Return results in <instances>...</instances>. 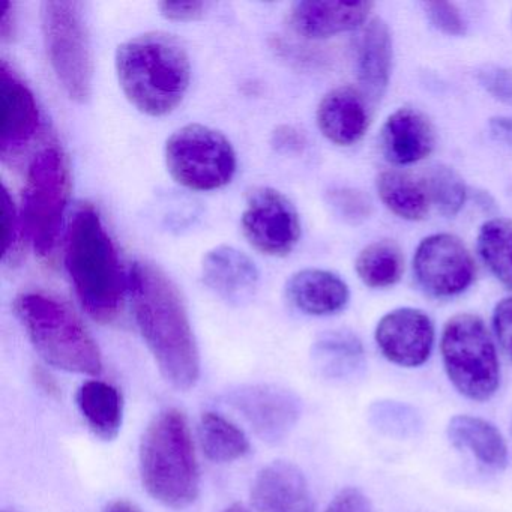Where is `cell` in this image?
<instances>
[{"instance_id": "19", "label": "cell", "mask_w": 512, "mask_h": 512, "mask_svg": "<svg viewBox=\"0 0 512 512\" xmlns=\"http://www.w3.org/2000/svg\"><path fill=\"white\" fill-rule=\"evenodd\" d=\"M251 497L257 512H314L304 473L287 461L262 469L254 479Z\"/></svg>"}, {"instance_id": "43", "label": "cell", "mask_w": 512, "mask_h": 512, "mask_svg": "<svg viewBox=\"0 0 512 512\" xmlns=\"http://www.w3.org/2000/svg\"><path fill=\"white\" fill-rule=\"evenodd\" d=\"M224 512H248V511L242 505H232V506H229V508L224 509Z\"/></svg>"}, {"instance_id": "9", "label": "cell", "mask_w": 512, "mask_h": 512, "mask_svg": "<svg viewBox=\"0 0 512 512\" xmlns=\"http://www.w3.org/2000/svg\"><path fill=\"white\" fill-rule=\"evenodd\" d=\"M167 170L182 187L214 191L230 184L236 173V152L220 131L206 125L179 128L164 148Z\"/></svg>"}, {"instance_id": "30", "label": "cell", "mask_w": 512, "mask_h": 512, "mask_svg": "<svg viewBox=\"0 0 512 512\" xmlns=\"http://www.w3.org/2000/svg\"><path fill=\"white\" fill-rule=\"evenodd\" d=\"M370 422L377 431L389 437L406 439L421 430V416L409 404L400 401H376L370 407Z\"/></svg>"}, {"instance_id": "13", "label": "cell", "mask_w": 512, "mask_h": 512, "mask_svg": "<svg viewBox=\"0 0 512 512\" xmlns=\"http://www.w3.org/2000/svg\"><path fill=\"white\" fill-rule=\"evenodd\" d=\"M230 403L268 442H278L286 437L301 415L298 398L277 386H242L230 394Z\"/></svg>"}, {"instance_id": "12", "label": "cell", "mask_w": 512, "mask_h": 512, "mask_svg": "<svg viewBox=\"0 0 512 512\" xmlns=\"http://www.w3.org/2000/svg\"><path fill=\"white\" fill-rule=\"evenodd\" d=\"M433 320L418 308H397L377 323L374 338L382 355L404 368L421 367L433 352Z\"/></svg>"}, {"instance_id": "4", "label": "cell", "mask_w": 512, "mask_h": 512, "mask_svg": "<svg viewBox=\"0 0 512 512\" xmlns=\"http://www.w3.org/2000/svg\"><path fill=\"white\" fill-rule=\"evenodd\" d=\"M140 475L146 491L169 508H187L199 496V464L187 418L178 409L163 410L146 428Z\"/></svg>"}, {"instance_id": "44", "label": "cell", "mask_w": 512, "mask_h": 512, "mask_svg": "<svg viewBox=\"0 0 512 512\" xmlns=\"http://www.w3.org/2000/svg\"><path fill=\"white\" fill-rule=\"evenodd\" d=\"M511 434H512V422H511Z\"/></svg>"}, {"instance_id": "22", "label": "cell", "mask_w": 512, "mask_h": 512, "mask_svg": "<svg viewBox=\"0 0 512 512\" xmlns=\"http://www.w3.org/2000/svg\"><path fill=\"white\" fill-rule=\"evenodd\" d=\"M446 434L455 448L470 452L487 469L499 472L508 466V445L491 422L457 415L449 421Z\"/></svg>"}, {"instance_id": "3", "label": "cell", "mask_w": 512, "mask_h": 512, "mask_svg": "<svg viewBox=\"0 0 512 512\" xmlns=\"http://www.w3.org/2000/svg\"><path fill=\"white\" fill-rule=\"evenodd\" d=\"M65 266L83 310L95 322H113L128 283L118 250L94 206L83 205L71 220Z\"/></svg>"}, {"instance_id": "29", "label": "cell", "mask_w": 512, "mask_h": 512, "mask_svg": "<svg viewBox=\"0 0 512 512\" xmlns=\"http://www.w3.org/2000/svg\"><path fill=\"white\" fill-rule=\"evenodd\" d=\"M424 187L430 203L446 218L460 214L467 199L463 178L452 167L436 164L425 173Z\"/></svg>"}, {"instance_id": "37", "label": "cell", "mask_w": 512, "mask_h": 512, "mask_svg": "<svg viewBox=\"0 0 512 512\" xmlns=\"http://www.w3.org/2000/svg\"><path fill=\"white\" fill-rule=\"evenodd\" d=\"M326 512H374V508L361 490L344 488L334 497Z\"/></svg>"}, {"instance_id": "40", "label": "cell", "mask_w": 512, "mask_h": 512, "mask_svg": "<svg viewBox=\"0 0 512 512\" xmlns=\"http://www.w3.org/2000/svg\"><path fill=\"white\" fill-rule=\"evenodd\" d=\"M13 4L4 2L2 4V17H0V35L2 40H10L13 37L14 19H13Z\"/></svg>"}, {"instance_id": "6", "label": "cell", "mask_w": 512, "mask_h": 512, "mask_svg": "<svg viewBox=\"0 0 512 512\" xmlns=\"http://www.w3.org/2000/svg\"><path fill=\"white\" fill-rule=\"evenodd\" d=\"M41 29L50 67L65 94L86 103L94 83V56L83 4L49 0L41 4Z\"/></svg>"}, {"instance_id": "5", "label": "cell", "mask_w": 512, "mask_h": 512, "mask_svg": "<svg viewBox=\"0 0 512 512\" xmlns=\"http://www.w3.org/2000/svg\"><path fill=\"white\" fill-rule=\"evenodd\" d=\"M14 310L47 364L70 373H101L103 358L97 343L64 301L41 290H28L17 296Z\"/></svg>"}, {"instance_id": "33", "label": "cell", "mask_w": 512, "mask_h": 512, "mask_svg": "<svg viewBox=\"0 0 512 512\" xmlns=\"http://www.w3.org/2000/svg\"><path fill=\"white\" fill-rule=\"evenodd\" d=\"M479 85L499 103L512 107V70L499 65H485L476 73Z\"/></svg>"}, {"instance_id": "17", "label": "cell", "mask_w": 512, "mask_h": 512, "mask_svg": "<svg viewBox=\"0 0 512 512\" xmlns=\"http://www.w3.org/2000/svg\"><path fill=\"white\" fill-rule=\"evenodd\" d=\"M320 133L337 146H352L367 133L370 125L368 100L361 89L340 86L332 89L317 106Z\"/></svg>"}, {"instance_id": "16", "label": "cell", "mask_w": 512, "mask_h": 512, "mask_svg": "<svg viewBox=\"0 0 512 512\" xmlns=\"http://www.w3.org/2000/svg\"><path fill=\"white\" fill-rule=\"evenodd\" d=\"M373 7L371 2L304 0L293 4L289 20L296 34L322 40L359 28L367 22Z\"/></svg>"}, {"instance_id": "32", "label": "cell", "mask_w": 512, "mask_h": 512, "mask_svg": "<svg viewBox=\"0 0 512 512\" xmlns=\"http://www.w3.org/2000/svg\"><path fill=\"white\" fill-rule=\"evenodd\" d=\"M428 20L431 25L448 35V37H463L467 32V22L460 8L451 2H428L425 4Z\"/></svg>"}, {"instance_id": "20", "label": "cell", "mask_w": 512, "mask_h": 512, "mask_svg": "<svg viewBox=\"0 0 512 512\" xmlns=\"http://www.w3.org/2000/svg\"><path fill=\"white\" fill-rule=\"evenodd\" d=\"M287 298L302 313L331 316L346 308L350 290L346 281L325 269L308 268L296 272L287 281Z\"/></svg>"}, {"instance_id": "38", "label": "cell", "mask_w": 512, "mask_h": 512, "mask_svg": "<svg viewBox=\"0 0 512 512\" xmlns=\"http://www.w3.org/2000/svg\"><path fill=\"white\" fill-rule=\"evenodd\" d=\"M272 143L278 151L299 152L305 146V137L296 128L283 125L275 130Z\"/></svg>"}, {"instance_id": "14", "label": "cell", "mask_w": 512, "mask_h": 512, "mask_svg": "<svg viewBox=\"0 0 512 512\" xmlns=\"http://www.w3.org/2000/svg\"><path fill=\"white\" fill-rule=\"evenodd\" d=\"M0 152L16 155L34 139L40 128L37 100L22 77L8 65L0 64Z\"/></svg>"}, {"instance_id": "35", "label": "cell", "mask_w": 512, "mask_h": 512, "mask_svg": "<svg viewBox=\"0 0 512 512\" xmlns=\"http://www.w3.org/2000/svg\"><path fill=\"white\" fill-rule=\"evenodd\" d=\"M2 215H4V259H7L16 250L19 238V217L16 205L8 193L7 187L2 190Z\"/></svg>"}, {"instance_id": "21", "label": "cell", "mask_w": 512, "mask_h": 512, "mask_svg": "<svg viewBox=\"0 0 512 512\" xmlns=\"http://www.w3.org/2000/svg\"><path fill=\"white\" fill-rule=\"evenodd\" d=\"M392 70V35L385 20H370L359 41L358 77L362 94L376 104L388 89Z\"/></svg>"}, {"instance_id": "41", "label": "cell", "mask_w": 512, "mask_h": 512, "mask_svg": "<svg viewBox=\"0 0 512 512\" xmlns=\"http://www.w3.org/2000/svg\"><path fill=\"white\" fill-rule=\"evenodd\" d=\"M35 382H37L47 394L56 395L59 392L55 380H53V377L49 376L46 371L38 370L37 373H35Z\"/></svg>"}, {"instance_id": "27", "label": "cell", "mask_w": 512, "mask_h": 512, "mask_svg": "<svg viewBox=\"0 0 512 512\" xmlns=\"http://www.w3.org/2000/svg\"><path fill=\"white\" fill-rule=\"evenodd\" d=\"M200 440L206 457L215 463H232L250 451L244 431L224 416L203 413L200 419Z\"/></svg>"}, {"instance_id": "39", "label": "cell", "mask_w": 512, "mask_h": 512, "mask_svg": "<svg viewBox=\"0 0 512 512\" xmlns=\"http://www.w3.org/2000/svg\"><path fill=\"white\" fill-rule=\"evenodd\" d=\"M491 137L503 148L512 151V118L508 116H494L488 122Z\"/></svg>"}, {"instance_id": "15", "label": "cell", "mask_w": 512, "mask_h": 512, "mask_svg": "<svg viewBox=\"0 0 512 512\" xmlns=\"http://www.w3.org/2000/svg\"><path fill=\"white\" fill-rule=\"evenodd\" d=\"M259 277L253 260L230 245H218L203 257V283L229 304L250 301L259 286Z\"/></svg>"}, {"instance_id": "31", "label": "cell", "mask_w": 512, "mask_h": 512, "mask_svg": "<svg viewBox=\"0 0 512 512\" xmlns=\"http://www.w3.org/2000/svg\"><path fill=\"white\" fill-rule=\"evenodd\" d=\"M328 205L337 217L349 224H361L373 214V202L364 191L338 187L326 194Z\"/></svg>"}, {"instance_id": "23", "label": "cell", "mask_w": 512, "mask_h": 512, "mask_svg": "<svg viewBox=\"0 0 512 512\" xmlns=\"http://www.w3.org/2000/svg\"><path fill=\"white\" fill-rule=\"evenodd\" d=\"M77 404L95 436L106 442L118 437L124 418V401L115 386L101 380H89L80 386Z\"/></svg>"}, {"instance_id": "42", "label": "cell", "mask_w": 512, "mask_h": 512, "mask_svg": "<svg viewBox=\"0 0 512 512\" xmlns=\"http://www.w3.org/2000/svg\"><path fill=\"white\" fill-rule=\"evenodd\" d=\"M104 512H140L133 503L127 502V500H116V502L110 503Z\"/></svg>"}, {"instance_id": "36", "label": "cell", "mask_w": 512, "mask_h": 512, "mask_svg": "<svg viewBox=\"0 0 512 512\" xmlns=\"http://www.w3.org/2000/svg\"><path fill=\"white\" fill-rule=\"evenodd\" d=\"M161 16L172 22H196L205 14L206 4L203 2H160Z\"/></svg>"}, {"instance_id": "8", "label": "cell", "mask_w": 512, "mask_h": 512, "mask_svg": "<svg viewBox=\"0 0 512 512\" xmlns=\"http://www.w3.org/2000/svg\"><path fill=\"white\" fill-rule=\"evenodd\" d=\"M449 382L464 397L487 401L499 388L500 365L487 326L475 314L461 313L446 322L440 340Z\"/></svg>"}, {"instance_id": "11", "label": "cell", "mask_w": 512, "mask_h": 512, "mask_svg": "<svg viewBox=\"0 0 512 512\" xmlns=\"http://www.w3.org/2000/svg\"><path fill=\"white\" fill-rule=\"evenodd\" d=\"M413 272L419 287L433 298H454L466 292L475 280V262L457 236L436 233L422 239L413 257Z\"/></svg>"}, {"instance_id": "25", "label": "cell", "mask_w": 512, "mask_h": 512, "mask_svg": "<svg viewBox=\"0 0 512 512\" xmlns=\"http://www.w3.org/2000/svg\"><path fill=\"white\" fill-rule=\"evenodd\" d=\"M377 193L383 205L401 220L421 221L430 208L424 182L416 181L409 173L388 170L377 176Z\"/></svg>"}, {"instance_id": "18", "label": "cell", "mask_w": 512, "mask_h": 512, "mask_svg": "<svg viewBox=\"0 0 512 512\" xmlns=\"http://www.w3.org/2000/svg\"><path fill=\"white\" fill-rule=\"evenodd\" d=\"M380 146L389 163L410 166L425 160L434 151L436 131L424 113L401 107L383 124Z\"/></svg>"}, {"instance_id": "2", "label": "cell", "mask_w": 512, "mask_h": 512, "mask_svg": "<svg viewBox=\"0 0 512 512\" xmlns=\"http://www.w3.org/2000/svg\"><path fill=\"white\" fill-rule=\"evenodd\" d=\"M115 67L127 100L154 118L172 113L190 88L187 50L166 32H148L122 43L116 50Z\"/></svg>"}, {"instance_id": "34", "label": "cell", "mask_w": 512, "mask_h": 512, "mask_svg": "<svg viewBox=\"0 0 512 512\" xmlns=\"http://www.w3.org/2000/svg\"><path fill=\"white\" fill-rule=\"evenodd\" d=\"M493 328L500 346L512 359V298L502 299L494 308Z\"/></svg>"}, {"instance_id": "28", "label": "cell", "mask_w": 512, "mask_h": 512, "mask_svg": "<svg viewBox=\"0 0 512 512\" xmlns=\"http://www.w3.org/2000/svg\"><path fill=\"white\" fill-rule=\"evenodd\" d=\"M478 253L491 274L512 292V221H485L478 233Z\"/></svg>"}, {"instance_id": "24", "label": "cell", "mask_w": 512, "mask_h": 512, "mask_svg": "<svg viewBox=\"0 0 512 512\" xmlns=\"http://www.w3.org/2000/svg\"><path fill=\"white\" fill-rule=\"evenodd\" d=\"M313 361L325 379H355L365 367L364 347L352 332H326L314 344Z\"/></svg>"}, {"instance_id": "26", "label": "cell", "mask_w": 512, "mask_h": 512, "mask_svg": "<svg viewBox=\"0 0 512 512\" xmlns=\"http://www.w3.org/2000/svg\"><path fill=\"white\" fill-rule=\"evenodd\" d=\"M355 271L359 280L371 289L395 286L403 277V251L391 239L373 242L356 257Z\"/></svg>"}, {"instance_id": "7", "label": "cell", "mask_w": 512, "mask_h": 512, "mask_svg": "<svg viewBox=\"0 0 512 512\" xmlns=\"http://www.w3.org/2000/svg\"><path fill=\"white\" fill-rule=\"evenodd\" d=\"M70 188V170L61 149L49 146L38 152L26 175L22 226L41 259L55 254Z\"/></svg>"}, {"instance_id": "1", "label": "cell", "mask_w": 512, "mask_h": 512, "mask_svg": "<svg viewBox=\"0 0 512 512\" xmlns=\"http://www.w3.org/2000/svg\"><path fill=\"white\" fill-rule=\"evenodd\" d=\"M134 317L164 379L176 389L193 388L200 355L178 287L154 263L134 262L128 275Z\"/></svg>"}, {"instance_id": "10", "label": "cell", "mask_w": 512, "mask_h": 512, "mask_svg": "<svg viewBox=\"0 0 512 512\" xmlns=\"http://www.w3.org/2000/svg\"><path fill=\"white\" fill-rule=\"evenodd\" d=\"M241 224L248 244L265 256H287L301 238L295 205L271 187H259L248 194Z\"/></svg>"}]
</instances>
